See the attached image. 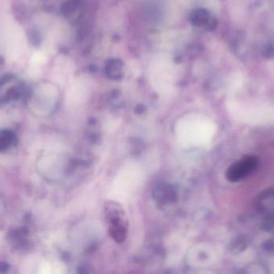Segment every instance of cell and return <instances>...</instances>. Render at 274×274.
Here are the masks:
<instances>
[{"mask_svg":"<svg viewBox=\"0 0 274 274\" xmlns=\"http://www.w3.org/2000/svg\"><path fill=\"white\" fill-rule=\"evenodd\" d=\"M104 211L110 236L117 243L123 242L128 231V220L123 209L117 203L109 202L105 204Z\"/></svg>","mask_w":274,"mask_h":274,"instance_id":"cell-1","label":"cell"},{"mask_svg":"<svg viewBox=\"0 0 274 274\" xmlns=\"http://www.w3.org/2000/svg\"><path fill=\"white\" fill-rule=\"evenodd\" d=\"M258 166V158L247 156L230 166L226 173V177L231 182H237L249 176Z\"/></svg>","mask_w":274,"mask_h":274,"instance_id":"cell-2","label":"cell"},{"mask_svg":"<svg viewBox=\"0 0 274 274\" xmlns=\"http://www.w3.org/2000/svg\"><path fill=\"white\" fill-rule=\"evenodd\" d=\"M13 136L7 132L0 133V150H5L12 144Z\"/></svg>","mask_w":274,"mask_h":274,"instance_id":"cell-3","label":"cell"},{"mask_svg":"<svg viewBox=\"0 0 274 274\" xmlns=\"http://www.w3.org/2000/svg\"><path fill=\"white\" fill-rule=\"evenodd\" d=\"M45 61H46V56L41 52H36L33 55L32 58H31V62L35 65H41L45 63Z\"/></svg>","mask_w":274,"mask_h":274,"instance_id":"cell-4","label":"cell"},{"mask_svg":"<svg viewBox=\"0 0 274 274\" xmlns=\"http://www.w3.org/2000/svg\"><path fill=\"white\" fill-rule=\"evenodd\" d=\"M265 56L267 57H271L274 55V48L273 47H268L267 49L265 51Z\"/></svg>","mask_w":274,"mask_h":274,"instance_id":"cell-5","label":"cell"}]
</instances>
